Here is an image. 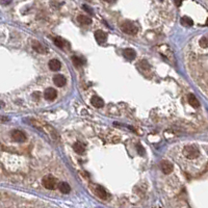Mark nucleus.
Returning <instances> with one entry per match:
<instances>
[{"instance_id":"obj_1","label":"nucleus","mask_w":208,"mask_h":208,"mask_svg":"<svg viewBox=\"0 0 208 208\" xmlns=\"http://www.w3.org/2000/svg\"><path fill=\"white\" fill-rule=\"evenodd\" d=\"M183 155L187 159H196L200 156V151L198 148H196L193 145H187L183 148Z\"/></svg>"},{"instance_id":"obj_2","label":"nucleus","mask_w":208,"mask_h":208,"mask_svg":"<svg viewBox=\"0 0 208 208\" xmlns=\"http://www.w3.org/2000/svg\"><path fill=\"white\" fill-rule=\"evenodd\" d=\"M121 30L126 35L134 36L138 33V26L130 21H125L121 24Z\"/></svg>"},{"instance_id":"obj_3","label":"nucleus","mask_w":208,"mask_h":208,"mask_svg":"<svg viewBox=\"0 0 208 208\" xmlns=\"http://www.w3.org/2000/svg\"><path fill=\"white\" fill-rule=\"evenodd\" d=\"M42 183H43L44 187L47 188V189H55V187H56V179L51 175L45 176V177L43 178Z\"/></svg>"},{"instance_id":"obj_4","label":"nucleus","mask_w":208,"mask_h":208,"mask_svg":"<svg viewBox=\"0 0 208 208\" xmlns=\"http://www.w3.org/2000/svg\"><path fill=\"white\" fill-rule=\"evenodd\" d=\"M11 135H12V138L15 142H18V143H24L26 141L25 133H23L21 130H18V129H15V130L12 131Z\"/></svg>"},{"instance_id":"obj_5","label":"nucleus","mask_w":208,"mask_h":208,"mask_svg":"<svg viewBox=\"0 0 208 208\" xmlns=\"http://www.w3.org/2000/svg\"><path fill=\"white\" fill-rule=\"evenodd\" d=\"M94 192H95V194H96L97 197L100 198L101 200L108 199V194H107V192L102 186H100V185H95Z\"/></svg>"},{"instance_id":"obj_6","label":"nucleus","mask_w":208,"mask_h":208,"mask_svg":"<svg viewBox=\"0 0 208 208\" xmlns=\"http://www.w3.org/2000/svg\"><path fill=\"white\" fill-rule=\"evenodd\" d=\"M56 97H57V92L54 89H52V87H48L44 92V98L46 100H48V101H52Z\"/></svg>"},{"instance_id":"obj_7","label":"nucleus","mask_w":208,"mask_h":208,"mask_svg":"<svg viewBox=\"0 0 208 208\" xmlns=\"http://www.w3.org/2000/svg\"><path fill=\"white\" fill-rule=\"evenodd\" d=\"M160 168H161V171L163 172V174L168 175V174H171L173 172L174 166H173L172 163L170 162V161L162 160V161H161V163H160Z\"/></svg>"},{"instance_id":"obj_8","label":"nucleus","mask_w":208,"mask_h":208,"mask_svg":"<svg viewBox=\"0 0 208 208\" xmlns=\"http://www.w3.org/2000/svg\"><path fill=\"white\" fill-rule=\"evenodd\" d=\"M95 39L99 44H103L107 40V35L104 32L103 30H96L95 31Z\"/></svg>"},{"instance_id":"obj_9","label":"nucleus","mask_w":208,"mask_h":208,"mask_svg":"<svg viewBox=\"0 0 208 208\" xmlns=\"http://www.w3.org/2000/svg\"><path fill=\"white\" fill-rule=\"evenodd\" d=\"M90 103H92L93 106L96 107V108H101V107L104 106L103 99L99 96H93L92 99H90Z\"/></svg>"},{"instance_id":"obj_10","label":"nucleus","mask_w":208,"mask_h":208,"mask_svg":"<svg viewBox=\"0 0 208 208\" xmlns=\"http://www.w3.org/2000/svg\"><path fill=\"white\" fill-rule=\"evenodd\" d=\"M53 82H54L55 85L57 87H63L67 83V79H66L65 76L63 75H55L54 78H53Z\"/></svg>"},{"instance_id":"obj_11","label":"nucleus","mask_w":208,"mask_h":208,"mask_svg":"<svg viewBox=\"0 0 208 208\" xmlns=\"http://www.w3.org/2000/svg\"><path fill=\"white\" fill-rule=\"evenodd\" d=\"M123 55L128 60H133L134 58H135V56H136V53H135V51H134L133 49L126 48V49H124V51H123Z\"/></svg>"},{"instance_id":"obj_12","label":"nucleus","mask_w":208,"mask_h":208,"mask_svg":"<svg viewBox=\"0 0 208 208\" xmlns=\"http://www.w3.org/2000/svg\"><path fill=\"white\" fill-rule=\"evenodd\" d=\"M48 66H49V68H50V70L58 71L60 69V67H62V63H60V62L58 60H49Z\"/></svg>"},{"instance_id":"obj_13","label":"nucleus","mask_w":208,"mask_h":208,"mask_svg":"<svg viewBox=\"0 0 208 208\" xmlns=\"http://www.w3.org/2000/svg\"><path fill=\"white\" fill-rule=\"evenodd\" d=\"M32 48L35 49L38 53H41V54L46 53V48L38 41H32Z\"/></svg>"},{"instance_id":"obj_14","label":"nucleus","mask_w":208,"mask_h":208,"mask_svg":"<svg viewBox=\"0 0 208 208\" xmlns=\"http://www.w3.org/2000/svg\"><path fill=\"white\" fill-rule=\"evenodd\" d=\"M187 100L188 102H189V104L192 105L193 107H195V108H199L200 107V102L199 100L196 98V96L194 94H189L187 96Z\"/></svg>"},{"instance_id":"obj_15","label":"nucleus","mask_w":208,"mask_h":208,"mask_svg":"<svg viewBox=\"0 0 208 208\" xmlns=\"http://www.w3.org/2000/svg\"><path fill=\"white\" fill-rule=\"evenodd\" d=\"M77 20L80 24H82V25H90V24L92 23V19H90V17L84 16V15H80V16H78Z\"/></svg>"},{"instance_id":"obj_16","label":"nucleus","mask_w":208,"mask_h":208,"mask_svg":"<svg viewBox=\"0 0 208 208\" xmlns=\"http://www.w3.org/2000/svg\"><path fill=\"white\" fill-rule=\"evenodd\" d=\"M60 192L62 193V194H65V195H67V194H69L70 193V190H71V187H70V185L68 184L67 182H62V183H60Z\"/></svg>"},{"instance_id":"obj_17","label":"nucleus","mask_w":208,"mask_h":208,"mask_svg":"<svg viewBox=\"0 0 208 208\" xmlns=\"http://www.w3.org/2000/svg\"><path fill=\"white\" fill-rule=\"evenodd\" d=\"M73 149H74V151L77 154H83V153H84V150H85L84 146H83L81 143L74 144V146H73Z\"/></svg>"},{"instance_id":"obj_18","label":"nucleus","mask_w":208,"mask_h":208,"mask_svg":"<svg viewBox=\"0 0 208 208\" xmlns=\"http://www.w3.org/2000/svg\"><path fill=\"white\" fill-rule=\"evenodd\" d=\"M180 22L182 25L186 26V27H190V26L194 25V21H193L190 18H188V17H183V18H181Z\"/></svg>"},{"instance_id":"obj_19","label":"nucleus","mask_w":208,"mask_h":208,"mask_svg":"<svg viewBox=\"0 0 208 208\" xmlns=\"http://www.w3.org/2000/svg\"><path fill=\"white\" fill-rule=\"evenodd\" d=\"M71 60H72V63H73V65H74L75 67H81L83 63H84V62H83L81 58L78 57V56H75V55L72 56V58H71Z\"/></svg>"},{"instance_id":"obj_20","label":"nucleus","mask_w":208,"mask_h":208,"mask_svg":"<svg viewBox=\"0 0 208 208\" xmlns=\"http://www.w3.org/2000/svg\"><path fill=\"white\" fill-rule=\"evenodd\" d=\"M138 66L141 67V69L144 70V71H148V70L151 69V66L149 65V63L146 62V60H143V62H141V63H138Z\"/></svg>"},{"instance_id":"obj_21","label":"nucleus","mask_w":208,"mask_h":208,"mask_svg":"<svg viewBox=\"0 0 208 208\" xmlns=\"http://www.w3.org/2000/svg\"><path fill=\"white\" fill-rule=\"evenodd\" d=\"M207 38L206 36H202L201 40H200V46L202 48H207Z\"/></svg>"},{"instance_id":"obj_22","label":"nucleus","mask_w":208,"mask_h":208,"mask_svg":"<svg viewBox=\"0 0 208 208\" xmlns=\"http://www.w3.org/2000/svg\"><path fill=\"white\" fill-rule=\"evenodd\" d=\"M54 44L57 47H60V48H63V42L62 39H60V38H55L54 39Z\"/></svg>"},{"instance_id":"obj_23","label":"nucleus","mask_w":208,"mask_h":208,"mask_svg":"<svg viewBox=\"0 0 208 208\" xmlns=\"http://www.w3.org/2000/svg\"><path fill=\"white\" fill-rule=\"evenodd\" d=\"M136 149H138V152L139 155H144V154H145V149L142 147V145L138 144V145H136Z\"/></svg>"},{"instance_id":"obj_24","label":"nucleus","mask_w":208,"mask_h":208,"mask_svg":"<svg viewBox=\"0 0 208 208\" xmlns=\"http://www.w3.org/2000/svg\"><path fill=\"white\" fill-rule=\"evenodd\" d=\"M82 7H83V9H87V13H90V14H93V12L90 11L89 6H87V5H83Z\"/></svg>"},{"instance_id":"obj_25","label":"nucleus","mask_w":208,"mask_h":208,"mask_svg":"<svg viewBox=\"0 0 208 208\" xmlns=\"http://www.w3.org/2000/svg\"><path fill=\"white\" fill-rule=\"evenodd\" d=\"M0 121L6 122V121H9V118H7V117H0Z\"/></svg>"},{"instance_id":"obj_26","label":"nucleus","mask_w":208,"mask_h":208,"mask_svg":"<svg viewBox=\"0 0 208 208\" xmlns=\"http://www.w3.org/2000/svg\"><path fill=\"white\" fill-rule=\"evenodd\" d=\"M4 106V103L2 101H0V108H1V107H3Z\"/></svg>"}]
</instances>
